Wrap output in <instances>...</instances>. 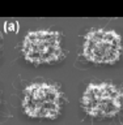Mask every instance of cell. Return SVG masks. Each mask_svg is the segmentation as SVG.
Masks as SVG:
<instances>
[{
    "mask_svg": "<svg viewBox=\"0 0 123 125\" xmlns=\"http://www.w3.org/2000/svg\"><path fill=\"white\" fill-rule=\"evenodd\" d=\"M62 95L56 86L34 82L24 90L22 109L27 116L37 119H55L60 112Z\"/></svg>",
    "mask_w": 123,
    "mask_h": 125,
    "instance_id": "6da1fadb",
    "label": "cell"
},
{
    "mask_svg": "<svg viewBox=\"0 0 123 125\" xmlns=\"http://www.w3.org/2000/svg\"><path fill=\"white\" fill-rule=\"evenodd\" d=\"M122 98V91L113 83H90L82 94L81 107L89 116L108 119L121 111Z\"/></svg>",
    "mask_w": 123,
    "mask_h": 125,
    "instance_id": "7a4b0ae2",
    "label": "cell"
},
{
    "mask_svg": "<svg viewBox=\"0 0 123 125\" xmlns=\"http://www.w3.org/2000/svg\"><path fill=\"white\" fill-rule=\"evenodd\" d=\"M121 35L114 30L93 29L84 38L82 53L94 64H114L122 55Z\"/></svg>",
    "mask_w": 123,
    "mask_h": 125,
    "instance_id": "3957f363",
    "label": "cell"
},
{
    "mask_svg": "<svg viewBox=\"0 0 123 125\" xmlns=\"http://www.w3.org/2000/svg\"><path fill=\"white\" fill-rule=\"evenodd\" d=\"M22 55L33 64H51L62 57L60 37L56 31H30L22 41Z\"/></svg>",
    "mask_w": 123,
    "mask_h": 125,
    "instance_id": "277c9868",
    "label": "cell"
}]
</instances>
